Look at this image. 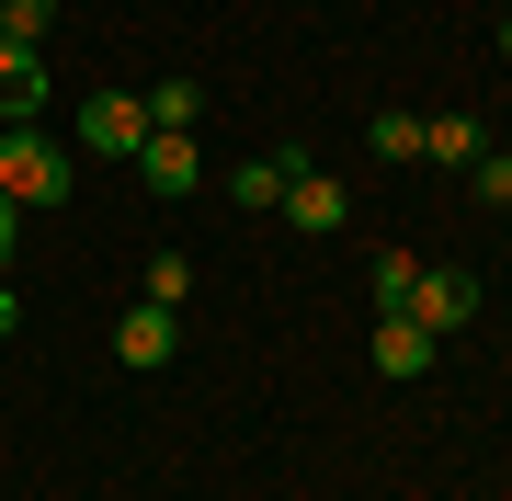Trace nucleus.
Returning <instances> with one entry per match:
<instances>
[{
  "instance_id": "nucleus-3",
  "label": "nucleus",
  "mask_w": 512,
  "mask_h": 501,
  "mask_svg": "<svg viewBox=\"0 0 512 501\" xmlns=\"http://www.w3.org/2000/svg\"><path fill=\"white\" fill-rule=\"evenodd\" d=\"M399 319H421L433 342H456L467 319H478V274H433V262H421V285H410V308H399Z\"/></svg>"
},
{
  "instance_id": "nucleus-13",
  "label": "nucleus",
  "mask_w": 512,
  "mask_h": 501,
  "mask_svg": "<svg viewBox=\"0 0 512 501\" xmlns=\"http://www.w3.org/2000/svg\"><path fill=\"white\" fill-rule=\"evenodd\" d=\"M137 297H148V308H183V297H194V262H183V251H148V285H137Z\"/></svg>"
},
{
  "instance_id": "nucleus-6",
  "label": "nucleus",
  "mask_w": 512,
  "mask_h": 501,
  "mask_svg": "<svg viewBox=\"0 0 512 501\" xmlns=\"http://www.w3.org/2000/svg\"><path fill=\"white\" fill-rule=\"evenodd\" d=\"M342 217H353V194L330 183V171H308V160H296V183H285V228H308V240H330Z\"/></svg>"
},
{
  "instance_id": "nucleus-16",
  "label": "nucleus",
  "mask_w": 512,
  "mask_h": 501,
  "mask_svg": "<svg viewBox=\"0 0 512 501\" xmlns=\"http://www.w3.org/2000/svg\"><path fill=\"white\" fill-rule=\"evenodd\" d=\"M467 194L478 205H512V160H467Z\"/></svg>"
},
{
  "instance_id": "nucleus-9",
  "label": "nucleus",
  "mask_w": 512,
  "mask_h": 501,
  "mask_svg": "<svg viewBox=\"0 0 512 501\" xmlns=\"http://www.w3.org/2000/svg\"><path fill=\"white\" fill-rule=\"evenodd\" d=\"M433 331H421V319H376V376H399V388H410V376H433Z\"/></svg>"
},
{
  "instance_id": "nucleus-17",
  "label": "nucleus",
  "mask_w": 512,
  "mask_h": 501,
  "mask_svg": "<svg viewBox=\"0 0 512 501\" xmlns=\"http://www.w3.org/2000/svg\"><path fill=\"white\" fill-rule=\"evenodd\" d=\"M12 240H23V205H12V194H0V262H12Z\"/></svg>"
},
{
  "instance_id": "nucleus-8",
  "label": "nucleus",
  "mask_w": 512,
  "mask_h": 501,
  "mask_svg": "<svg viewBox=\"0 0 512 501\" xmlns=\"http://www.w3.org/2000/svg\"><path fill=\"white\" fill-rule=\"evenodd\" d=\"M285 183H296V149L239 160V171H228V205H239V217H274V205H285Z\"/></svg>"
},
{
  "instance_id": "nucleus-10",
  "label": "nucleus",
  "mask_w": 512,
  "mask_h": 501,
  "mask_svg": "<svg viewBox=\"0 0 512 501\" xmlns=\"http://www.w3.org/2000/svg\"><path fill=\"white\" fill-rule=\"evenodd\" d=\"M137 103H148V126H160V137H194V114H205V80H194V69H171L160 92H137Z\"/></svg>"
},
{
  "instance_id": "nucleus-12",
  "label": "nucleus",
  "mask_w": 512,
  "mask_h": 501,
  "mask_svg": "<svg viewBox=\"0 0 512 501\" xmlns=\"http://www.w3.org/2000/svg\"><path fill=\"white\" fill-rule=\"evenodd\" d=\"M365 285H376V319H399V308H410V285H421V262H410V251H376V262H365Z\"/></svg>"
},
{
  "instance_id": "nucleus-18",
  "label": "nucleus",
  "mask_w": 512,
  "mask_h": 501,
  "mask_svg": "<svg viewBox=\"0 0 512 501\" xmlns=\"http://www.w3.org/2000/svg\"><path fill=\"white\" fill-rule=\"evenodd\" d=\"M23 331V297H12V274H0V342H12Z\"/></svg>"
},
{
  "instance_id": "nucleus-2",
  "label": "nucleus",
  "mask_w": 512,
  "mask_h": 501,
  "mask_svg": "<svg viewBox=\"0 0 512 501\" xmlns=\"http://www.w3.org/2000/svg\"><path fill=\"white\" fill-rule=\"evenodd\" d=\"M80 149H92V160H137L148 149V103L137 92H92V103H80Z\"/></svg>"
},
{
  "instance_id": "nucleus-7",
  "label": "nucleus",
  "mask_w": 512,
  "mask_h": 501,
  "mask_svg": "<svg viewBox=\"0 0 512 501\" xmlns=\"http://www.w3.org/2000/svg\"><path fill=\"white\" fill-rule=\"evenodd\" d=\"M35 103H46V46L0 35V126H35Z\"/></svg>"
},
{
  "instance_id": "nucleus-11",
  "label": "nucleus",
  "mask_w": 512,
  "mask_h": 501,
  "mask_svg": "<svg viewBox=\"0 0 512 501\" xmlns=\"http://www.w3.org/2000/svg\"><path fill=\"white\" fill-rule=\"evenodd\" d=\"M421 160H490V137H478V114H421Z\"/></svg>"
},
{
  "instance_id": "nucleus-15",
  "label": "nucleus",
  "mask_w": 512,
  "mask_h": 501,
  "mask_svg": "<svg viewBox=\"0 0 512 501\" xmlns=\"http://www.w3.org/2000/svg\"><path fill=\"white\" fill-rule=\"evenodd\" d=\"M365 137H376V160H421V114H376Z\"/></svg>"
},
{
  "instance_id": "nucleus-4",
  "label": "nucleus",
  "mask_w": 512,
  "mask_h": 501,
  "mask_svg": "<svg viewBox=\"0 0 512 501\" xmlns=\"http://www.w3.org/2000/svg\"><path fill=\"white\" fill-rule=\"evenodd\" d=\"M171 342H183V308H126V319H114V365H137V376H160L171 365Z\"/></svg>"
},
{
  "instance_id": "nucleus-14",
  "label": "nucleus",
  "mask_w": 512,
  "mask_h": 501,
  "mask_svg": "<svg viewBox=\"0 0 512 501\" xmlns=\"http://www.w3.org/2000/svg\"><path fill=\"white\" fill-rule=\"evenodd\" d=\"M0 35H12V46H46L57 35V0H0Z\"/></svg>"
},
{
  "instance_id": "nucleus-1",
  "label": "nucleus",
  "mask_w": 512,
  "mask_h": 501,
  "mask_svg": "<svg viewBox=\"0 0 512 501\" xmlns=\"http://www.w3.org/2000/svg\"><path fill=\"white\" fill-rule=\"evenodd\" d=\"M0 194H12L23 217H46V205H69V149H57L46 126H0Z\"/></svg>"
},
{
  "instance_id": "nucleus-5",
  "label": "nucleus",
  "mask_w": 512,
  "mask_h": 501,
  "mask_svg": "<svg viewBox=\"0 0 512 501\" xmlns=\"http://www.w3.org/2000/svg\"><path fill=\"white\" fill-rule=\"evenodd\" d=\"M137 183H148V194H171V205H183V194H205V160H194V137H160V126H148V149H137Z\"/></svg>"
},
{
  "instance_id": "nucleus-19",
  "label": "nucleus",
  "mask_w": 512,
  "mask_h": 501,
  "mask_svg": "<svg viewBox=\"0 0 512 501\" xmlns=\"http://www.w3.org/2000/svg\"><path fill=\"white\" fill-rule=\"evenodd\" d=\"M501 57H512V12H501Z\"/></svg>"
}]
</instances>
